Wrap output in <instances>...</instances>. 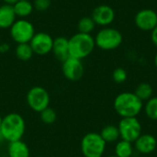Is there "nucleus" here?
Returning a JSON list of instances; mask_svg holds the SVG:
<instances>
[{
  "label": "nucleus",
  "instance_id": "obj_9",
  "mask_svg": "<svg viewBox=\"0 0 157 157\" xmlns=\"http://www.w3.org/2000/svg\"><path fill=\"white\" fill-rule=\"evenodd\" d=\"M62 72L63 76L69 81L80 80L85 73L82 60L69 56L62 63Z\"/></svg>",
  "mask_w": 157,
  "mask_h": 157
},
{
  "label": "nucleus",
  "instance_id": "obj_17",
  "mask_svg": "<svg viewBox=\"0 0 157 157\" xmlns=\"http://www.w3.org/2000/svg\"><path fill=\"white\" fill-rule=\"evenodd\" d=\"M99 134L106 144H113V143L118 142L119 139H121L118 126L112 125V124L105 126L101 130Z\"/></svg>",
  "mask_w": 157,
  "mask_h": 157
},
{
  "label": "nucleus",
  "instance_id": "obj_8",
  "mask_svg": "<svg viewBox=\"0 0 157 157\" xmlns=\"http://www.w3.org/2000/svg\"><path fill=\"white\" fill-rule=\"evenodd\" d=\"M28 106L35 112H41L50 106V95L42 86H34L30 88L26 97Z\"/></svg>",
  "mask_w": 157,
  "mask_h": 157
},
{
  "label": "nucleus",
  "instance_id": "obj_10",
  "mask_svg": "<svg viewBox=\"0 0 157 157\" xmlns=\"http://www.w3.org/2000/svg\"><path fill=\"white\" fill-rule=\"evenodd\" d=\"M29 44L35 54L46 55L52 50L53 39L46 32H37L29 41Z\"/></svg>",
  "mask_w": 157,
  "mask_h": 157
},
{
  "label": "nucleus",
  "instance_id": "obj_16",
  "mask_svg": "<svg viewBox=\"0 0 157 157\" xmlns=\"http://www.w3.org/2000/svg\"><path fill=\"white\" fill-rule=\"evenodd\" d=\"M7 154L9 157H29L30 155L29 146L22 140L9 143Z\"/></svg>",
  "mask_w": 157,
  "mask_h": 157
},
{
  "label": "nucleus",
  "instance_id": "obj_31",
  "mask_svg": "<svg viewBox=\"0 0 157 157\" xmlns=\"http://www.w3.org/2000/svg\"><path fill=\"white\" fill-rule=\"evenodd\" d=\"M2 120H3V118L0 116V127H1V123H2Z\"/></svg>",
  "mask_w": 157,
  "mask_h": 157
},
{
  "label": "nucleus",
  "instance_id": "obj_32",
  "mask_svg": "<svg viewBox=\"0 0 157 157\" xmlns=\"http://www.w3.org/2000/svg\"><path fill=\"white\" fill-rule=\"evenodd\" d=\"M108 157H117L116 155H110V156H108Z\"/></svg>",
  "mask_w": 157,
  "mask_h": 157
},
{
  "label": "nucleus",
  "instance_id": "obj_22",
  "mask_svg": "<svg viewBox=\"0 0 157 157\" xmlns=\"http://www.w3.org/2000/svg\"><path fill=\"white\" fill-rule=\"evenodd\" d=\"M144 109L146 117L154 121H157V97H153L145 102Z\"/></svg>",
  "mask_w": 157,
  "mask_h": 157
},
{
  "label": "nucleus",
  "instance_id": "obj_26",
  "mask_svg": "<svg viewBox=\"0 0 157 157\" xmlns=\"http://www.w3.org/2000/svg\"><path fill=\"white\" fill-rule=\"evenodd\" d=\"M52 5V0H34L33 7L38 11H45Z\"/></svg>",
  "mask_w": 157,
  "mask_h": 157
},
{
  "label": "nucleus",
  "instance_id": "obj_12",
  "mask_svg": "<svg viewBox=\"0 0 157 157\" xmlns=\"http://www.w3.org/2000/svg\"><path fill=\"white\" fill-rule=\"evenodd\" d=\"M91 17L96 25L108 27L115 19V11L109 5H99L93 9Z\"/></svg>",
  "mask_w": 157,
  "mask_h": 157
},
{
  "label": "nucleus",
  "instance_id": "obj_7",
  "mask_svg": "<svg viewBox=\"0 0 157 157\" xmlns=\"http://www.w3.org/2000/svg\"><path fill=\"white\" fill-rule=\"evenodd\" d=\"M120 136L121 140L133 144L143 133L142 124L137 117L121 118L118 124Z\"/></svg>",
  "mask_w": 157,
  "mask_h": 157
},
{
  "label": "nucleus",
  "instance_id": "obj_29",
  "mask_svg": "<svg viewBox=\"0 0 157 157\" xmlns=\"http://www.w3.org/2000/svg\"><path fill=\"white\" fill-rule=\"evenodd\" d=\"M5 2V4H7V5H11L13 6L16 2H17L18 0H3Z\"/></svg>",
  "mask_w": 157,
  "mask_h": 157
},
{
  "label": "nucleus",
  "instance_id": "obj_13",
  "mask_svg": "<svg viewBox=\"0 0 157 157\" xmlns=\"http://www.w3.org/2000/svg\"><path fill=\"white\" fill-rule=\"evenodd\" d=\"M134 150L142 155H149L155 151L157 147L156 138L150 133H142L133 143Z\"/></svg>",
  "mask_w": 157,
  "mask_h": 157
},
{
  "label": "nucleus",
  "instance_id": "obj_6",
  "mask_svg": "<svg viewBox=\"0 0 157 157\" xmlns=\"http://www.w3.org/2000/svg\"><path fill=\"white\" fill-rule=\"evenodd\" d=\"M9 29L12 40L17 44L29 43L36 33L33 24L25 18L16 20Z\"/></svg>",
  "mask_w": 157,
  "mask_h": 157
},
{
  "label": "nucleus",
  "instance_id": "obj_33",
  "mask_svg": "<svg viewBox=\"0 0 157 157\" xmlns=\"http://www.w3.org/2000/svg\"><path fill=\"white\" fill-rule=\"evenodd\" d=\"M37 157H43V156H37Z\"/></svg>",
  "mask_w": 157,
  "mask_h": 157
},
{
  "label": "nucleus",
  "instance_id": "obj_11",
  "mask_svg": "<svg viewBox=\"0 0 157 157\" xmlns=\"http://www.w3.org/2000/svg\"><path fill=\"white\" fill-rule=\"evenodd\" d=\"M136 27L144 31H152L157 26V13L150 8L138 11L134 17Z\"/></svg>",
  "mask_w": 157,
  "mask_h": 157
},
{
  "label": "nucleus",
  "instance_id": "obj_18",
  "mask_svg": "<svg viewBox=\"0 0 157 157\" xmlns=\"http://www.w3.org/2000/svg\"><path fill=\"white\" fill-rule=\"evenodd\" d=\"M13 8L16 16L20 18L29 17L34 9L33 4L29 0H18L13 5Z\"/></svg>",
  "mask_w": 157,
  "mask_h": 157
},
{
  "label": "nucleus",
  "instance_id": "obj_30",
  "mask_svg": "<svg viewBox=\"0 0 157 157\" xmlns=\"http://www.w3.org/2000/svg\"><path fill=\"white\" fill-rule=\"evenodd\" d=\"M155 67L157 68V52L156 54H155Z\"/></svg>",
  "mask_w": 157,
  "mask_h": 157
},
{
  "label": "nucleus",
  "instance_id": "obj_4",
  "mask_svg": "<svg viewBox=\"0 0 157 157\" xmlns=\"http://www.w3.org/2000/svg\"><path fill=\"white\" fill-rule=\"evenodd\" d=\"M94 39L96 46L103 51L116 50L123 41V36L121 32L117 29L109 27L101 29Z\"/></svg>",
  "mask_w": 157,
  "mask_h": 157
},
{
  "label": "nucleus",
  "instance_id": "obj_3",
  "mask_svg": "<svg viewBox=\"0 0 157 157\" xmlns=\"http://www.w3.org/2000/svg\"><path fill=\"white\" fill-rule=\"evenodd\" d=\"M96 47L95 39L91 34L77 32L68 39L69 56L83 60L89 56Z\"/></svg>",
  "mask_w": 157,
  "mask_h": 157
},
{
  "label": "nucleus",
  "instance_id": "obj_15",
  "mask_svg": "<svg viewBox=\"0 0 157 157\" xmlns=\"http://www.w3.org/2000/svg\"><path fill=\"white\" fill-rule=\"evenodd\" d=\"M16 14L13 6L4 4L0 6V29H10L16 21Z\"/></svg>",
  "mask_w": 157,
  "mask_h": 157
},
{
  "label": "nucleus",
  "instance_id": "obj_24",
  "mask_svg": "<svg viewBox=\"0 0 157 157\" xmlns=\"http://www.w3.org/2000/svg\"><path fill=\"white\" fill-rule=\"evenodd\" d=\"M40 118L43 123L52 124L57 120V113L53 109L48 107L45 109H43L41 112H40Z\"/></svg>",
  "mask_w": 157,
  "mask_h": 157
},
{
  "label": "nucleus",
  "instance_id": "obj_28",
  "mask_svg": "<svg viewBox=\"0 0 157 157\" xmlns=\"http://www.w3.org/2000/svg\"><path fill=\"white\" fill-rule=\"evenodd\" d=\"M9 50V45L6 43H2L0 44V52L1 53H6Z\"/></svg>",
  "mask_w": 157,
  "mask_h": 157
},
{
  "label": "nucleus",
  "instance_id": "obj_20",
  "mask_svg": "<svg viewBox=\"0 0 157 157\" xmlns=\"http://www.w3.org/2000/svg\"><path fill=\"white\" fill-rule=\"evenodd\" d=\"M133 93L138 97V98L140 100H142L143 102H146L147 100H149L151 98H153L154 96V89L153 86L149 84V83H140L135 90L133 91Z\"/></svg>",
  "mask_w": 157,
  "mask_h": 157
},
{
  "label": "nucleus",
  "instance_id": "obj_19",
  "mask_svg": "<svg viewBox=\"0 0 157 157\" xmlns=\"http://www.w3.org/2000/svg\"><path fill=\"white\" fill-rule=\"evenodd\" d=\"M114 153L117 157H132L134 153L133 144L121 139L116 143Z\"/></svg>",
  "mask_w": 157,
  "mask_h": 157
},
{
  "label": "nucleus",
  "instance_id": "obj_27",
  "mask_svg": "<svg viewBox=\"0 0 157 157\" xmlns=\"http://www.w3.org/2000/svg\"><path fill=\"white\" fill-rule=\"evenodd\" d=\"M151 40L154 45L157 47V26L151 31Z\"/></svg>",
  "mask_w": 157,
  "mask_h": 157
},
{
  "label": "nucleus",
  "instance_id": "obj_25",
  "mask_svg": "<svg viewBox=\"0 0 157 157\" xmlns=\"http://www.w3.org/2000/svg\"><path fill=\"white\" fill-rule=\"evenodd\" d=\"M128 78L127 71L122 67L116 68L112 73V79L117 84H122L124 83Z\"/></svg>",
  "mask_w": 157,
  "mask_h": 157
},
{
  "label": "nucleus",
  "instance_id": "obj_1",
  "mask_svg": "<svg viewBox=\"0 0 157 157\" xmlns=\"http://www.w3.org/2000/svg\"><path fill=\"white\" fill-rule=\"evenodd\" d=\"M113 108L121 118L137 117L144 109V102L133 92H121L114 98Z\"/></svg>",
  "mask_w": 157,
  "mask_h": 157
},
{
  "label": "nucleus",
  "instance_id": "obj_5",
  "mask_svg": "<svg viewBox=\"0 0 157 157\" xmlns=\"http://www.w3.org/2000/svg\"><path fill=\"white\" fill-rule=\"evenodd\" d=\"M81 152L85 157H102L107 144L98 132H88L81 140Z\"/></svg>",
  "mask_w": 157,
  "mask_h": 157
},
{
  "label": "nucleus",
  "instance_id": "obj_21",
  "mask_svg": "<svg viewBox=\"0 0 157 157\" xmlns=\"http://www.w3.org/2000/svg\"><path fill=\"white\" fill-rule=\"evenodd\" d=\"M16 56L18 60L26 62L31 59L32 55L34 54L31 46L29 43H20L17 44L16 47Z\"/></svg>",
  "mask_w": 157,
  "mask_h": 157
},
{
  "label": "nucleus",
  "instance_id": "obj_14",
  "mask_svg": "<svg viewBox=\"0 0 157 157\" xmlns=\"http://www.w3.org/2000/svg\"><path fill=\"white\" fill-rule=\"evenodd\" d=\"M52 52L58 61L63 63L64 60H66L69 57L68 39L63 36L53 39V45H52Z\"/></svg>",
  "mask_w": 157,
  "mask_h": 157
},
{
  "label": "nucleus",
  "instance_id": "obj_23",
  "mask_svg": "<svg viewBox=\"0 0 157 157\" xmlns=\"http://www.w3.org/2000/svg\"><path fill=\"white\" fill-rule=\"evenodd\" d=\"M96 27V23L92 19L91 17H84L79 19L77 23V29L78 32L85 33V34H90Z\"/></svg>",
  "mask_w": 157,
  "mask_h": 157
},
{
  "label": "nucleus",
  "instance_id": "obj_2",
  "mask_svg": "<svg viewBox=\"0 0 157 157\" xmlns=\"http://www.w3.org/2000/svg\"><path fill=\"white\" fill-rule=\"evenodd\" d=\"M26 123L23 117L18 113H9L6 115L1 123L0 136L8 143L21 140L25 133Z\"/></svg>",
  "mask_w": 157,
  "mask_h": 157
}]
</instances>
